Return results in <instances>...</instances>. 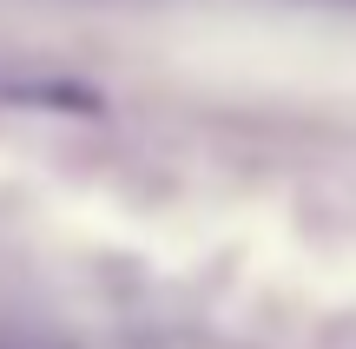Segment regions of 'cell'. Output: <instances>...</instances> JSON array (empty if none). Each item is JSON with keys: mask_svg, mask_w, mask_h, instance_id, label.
<instances>
[{"mask_svg": "<svg viewBox=\"0 0 356 349\" xmlns=\"http://www.w3.org/2000/svg\"><path fill=\"white\" fill-rule=\"evenodd\" d=\"M0 349H66L53 337H33V330H0Z\"/></svg>", "mask_w": 356, "mask_h": 349, "instance_id": "obj_1", "label": "cell"}]
</instances>
